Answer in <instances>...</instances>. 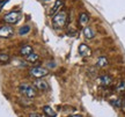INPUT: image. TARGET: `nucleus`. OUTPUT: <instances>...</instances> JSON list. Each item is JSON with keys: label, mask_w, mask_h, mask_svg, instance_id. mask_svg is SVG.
<instances>
[{"label": "nucleus", "mask_w": 125, "mask_h": 117, "mask_svg": "<svg viewBox=\"0 0 125 117\" xmlns=\"http://www.w3.org/2000/svg\"><path fill=\"white\" fill-rule=\"evenodd\" d=\"M67 23V12L65 9L59 11L58 13L54 14L53 19H52V24L56 28H62L64 26H66Z\"/></svg>", "instance_id": "1"}, {"label": "nucleus", "mask_w": 125, "mask_h": 117, "mask_svg": "<svg viewBox=\"0 0 125 117\" xmlns=\"http://www.w3.org/2000/svg\"><path fill=\"white\" fill-rule=\"evenodd\" d=\"M19 90L27 99H34L36 96V88L29 84H21L19 86Z\"/></svg>", "instance_id": "2"}, {"label": "nucleus", "mask_w": 125, "mask_h": 117, "mask_svg": "<svg viewBox=\"0 0 125 117\" xmlns=\"http://www.w3.org/2000/svg\"><path fill=\"white\" fill-rule=\"evenodd\" d=\"M29 74L30 77L35 78V79H41L49 74V70L46 67H42V66H34L29 70Z\"/></svg>", "instance_id": "3"}, {"label": "nucleus", "mask_w": 125, "mask_h": 117, "mask_svg": "<svg viewBox=\"0 0 125 117\" xmlns=\"http://www.w3.org/2000/svg\"><path fill=\"white\" fill-rule=\"evenodd\" d=\"M21 18H22V14H21L20 11H12V12H9V13H7L5 15L4 20L8 24H15L16 22L20 21Z\"/></svg>", "instance_id": "4"}, {"label": "nucleus", "mask_w": 125, "mask_h": 117, "mask_svg": "<svg viewBox=\"0 0 125 117\" xmlns=\"http://www.w3.org/2000/svg\"><path fill=\"white\" fill-rule=\"evenodd\" d=\"M14 34V29L8 24H5L0 27V37L2 38H8Z\"/></svg>", "instance_id": "5"}, {"label": "nucleus", "mask_w": 125, "mask_h": 117, "mask_svg": "<svg viewBox=\"0 0 125 117\" xmlns=\"http://www.w3.org/2000/svg\"><path fill=\"white\" fill-rule=\"evenodd\" d=\"M34 87H35L36 89L42 90V92L49 90V85H48V82L44 81L43 79H35V80H34Z\"/></svg>", "instance_id": "6"}, {"label": "nucleus", "mask_w": 125, "mask_h": 117, "mask_svg": "<svg viewBox=\"0 0 125 117\" xmlns=\"http://www.w3.org/2000/svg\"><path fill=\"white\" fill-rule=\"evenodd\" d=\"M112 81H114V79H112V77L111 75H109V74H103V75H101L100 79H98L100 85L103 86V87H108V86H110L112 84Z\"/></svg>", "instance_id": "7"}, {"label": "nucleus", "mask_w": 125, "mask_h": 117, "mask_svg": "<svg viewBox=\"0 0 125 117\" xmlns=\"http://www.w3.org/2000/svg\"><path fill=\"white\" fill-rule=\"evenodd\" d=\"M79 53H80L81 57H88L92 51H90V48L87 44H80L79 46Z\"/></svg>", "instance_id": "8"}, {"label": "nucleus", "mask_w": 125, "mask_h": 117, "mask_svg": "<svg viewBox=\"0 0 125 117\" xmlns=\"http://www.w3.org/2000/svg\"><path fill=\"white\" fill-rule=\"evenodd\" d=\"M34 52V49L31 45H23L22 48L20 49V54L23 56V57H28L29 54H31Z\"/></svg>", "instance_id": "9"}, {"label": "nucleus", "mask_w": 125, "mask_h": 117, "mask_svg": "<svg viewBox=\"0 0 125 117\" xmlns=\"http://www.w3.org/2000/svg\"><path fill=\"white\" fill-rule=\"evenodd\" d=\"M89 22V15L87 13H81L79 16V24L81 27H86Z\"/></svg>", "instance_id": "10"}, {"label": "nucleus", "mask_w": 125, "mask_h": 117, "mask_svg": "<svg viewBox=\"0 0 125 117\" xmlns=\"http://www.w3.org/2000/svg\"><path fill=\"white\" fill-rule=\"evenodd\" d=\"M83 36H85L86 38H88V40L94 38V36H95L94 29L93 28H90V27H85L83 28Z\"/></svg>", "instance_id": "11"}, {"label": "nucleus", "mask_w": 125, "mask_h": 117, "mask_svg": "<svg viewBox=\"0 0 125 117\" xmlns=\"http://www.w3.org/2000/svg\"><path fill=\"white\" fill-rule=\"evenodd\" d=\"M43 111H44V114L48 117H56L57 116V113H56L50 106H44V107H43Z\"/></svg>", "instance_id": "12"}, {"label": "nucleus", "mask_w": 125, "mask_h": 117, "mask_svg": "<svg viewBox=\"0 0 125 117\" xmlns=\"http://www.w3.org/2000/svg\"><path fill=\"white\" fill-rule=\"evenodd\" d=\"M38 60H40V56H38V53H36V52H32V53L29 54L27 57V62L30 64H36Z\"/></svg>", "instance_id": "13"}, {"label": "nucleus", "mask_w": 125, "mask_h": 117, "mask_svg": "<svg viewBox=\"0 0 125 117\" xmlns=\"http://www.w3.org/2000/svg\"><path fill=\"white\" fill-rule=\"evenodd\" d=\"M108 64H109V62H108V58H107V57L101 56V57H98V58H97L96 65H97L98 67H104V66H107Z\"/></svg>", "instance_id": "14"}, {"label": "nucleus", "mask_w": 125, "mask_h": 117, "mask_svg": "<svg viewBox=\"0 0 125 117\" xmlns=\"http://www.w3.org/2000/svg\"><path fill=\"white\" fill-rule=\"evenodd\" d=\"M31 28L29 24H24V26H22V27L19 29V35L20 36H24V35H28L29 32H30Z\"/></svg>", "instance_id": "15"}, {"label": "nucleus", "mask_w": 125, "mask_h": 117, "mask_svg": "<svg viewBox=\"0 0 125 117\" xmlns=\"http://www.w3.org/2000/svg\"><path fill=\"white\" fill-rule=\"evenodd\" d=\"M62 0H57V1H56V4H54V6L51 8V11H50V14H52V15L56 14L59 11V8L62 7Z\"/></svg>", "instance_id": "16"}, {"label": "nucleus", "mask_w": 125, "mask_h": 117, "mask_svg": "<svg viewBox=\"0 0 125 117\" xmlns=\"http://www.w3.org/2000/svg\"><path fill=\"white\" fill-rule=\"evenodd\" d=\"M9 60H10L9 54H7V53H0V63L6 64V63H8Z\"/></svg>", "instance_id": "17"}, {"label": "nucleus", "mask_w": 125, "mask_h": 117, "mask_svg": "<svg viewBox=\"0 0 125 117\" xmlns=\"http://www.w3.org/2000/svg\"><path fill=\"white\" fill-rule=\"evenodd\" d=\"M124 90H125V80H122V81H119V84L117 85L116 92L122 93V92H124Z\"/></svg>", "instance_id": "18"}, {"label": "nucleus", "mask_w": 125, "mask_h": 117, "mask_svg": "<svg viewBox=\"0 0 125 117\" xmlns=\"http://www.w3.org/2000/svg\"><path fill=\"white\" fill-rule=\"evenodd\" d=\"M111 104L114 107H116V108H122V106H123V100L122 99L114 100V101H111Z\"/></svg>", "instance_id": "19"}, {"label": "nucleus", "mask_w": 125, "mask_h": 117, "mask_svg": "<svg viewBox=\"0 0 125 117\" xmlns=\"http://www.w3.org/2000/svg\"><path fill=\"white\" fill-rule=\"evenodd\" d=\"M29 117H42V116L38 113H31V114H29Z\"/></svg>", "instance_id": "20"}, {"label": "nucleus", "mask_w": 125, "mask_h": 117, "mask_svg": "<svg viewBox=\"0 0 125 117\" xmlns=\"http://www.w3.org/2000/svg\"><path fill=\"white\" fill-rule=\"evenodd\" d=\"M68 117H82L81 115H70Z\"/></svg>", "instance_id": "21"}, {"label": "nucleus", "mask_w": 125, "mask_h": 117, "mask_svg": "<svg viewBox=\"0 0 125 117\" xmlns=\"http://www.w3.org/2000/svg\"><path fill=\"white\" fill-rule=\"evenodd\" d=\"M122 108H123V109L125 110V99L123 100V106H122Z\"/></svg>", "instance_id": "22"}, {"label": "nucleus", "mask_w": 125, "mask_h": 117, "mask_svg": "<svg viewBox=\"0 0 125 117\" xmlns=\"http://www.w3.org/2000/svg\"><path fill=\"white\" fill-rule=\"evenodd\" d=\"M4 1H6V0H0V2H4Z\"/></svg>", "instance_id": "23"}, {"label": "nucleus", "mask_w": 125, "mask_h": 117, "mask_svg": "<svg viewBox=\"0 0 125 117\" xmlns=\"http://www.w3.org/2000/svg\"><path fill=\"white\" fill-rule=\"evenodd\" d=\"M1 7H2V6H1V5H0V11H1Z\"/></svg>", "instance_id": "24"}, {"label": "nucleus", "mask_w": 125, "mask_h": 117, "mask_svg": "<svg viewBox=\"0 0 125 117\" xmlns=\"http://www.w3.org/2000/svg\"><path fill=\"white\" fill-rule=\"evenodd\" d=\"M45 1H48V0H45Z\"/></svg>", "instance_id": "25"}]
</instances>
